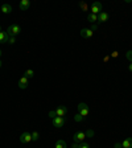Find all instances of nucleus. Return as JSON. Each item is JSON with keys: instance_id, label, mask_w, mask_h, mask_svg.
Wrapping results in <instances>:
<instances>
[{"instance_id": "nucleus-1", "label": "nucleus", "mask_w": 132, "mask_h": 148, "mask_svg": "<svg viewBox=\"0 0 132 148\" xmlns=\"http://www.w3.org/2000/svg\"><path fill=\"white\" fill-rule=\"evenodd\" d=\"M7 33H8L9 37H16L20 32H21V28H20V25L17 24H12V25H9L8 28H7Z\"/></svg>"}, {"instance_id": "nucleus-2", "label": "nucleus", "mask_w": 132, "mask_h": 148, "mask_svg": "<svg viewBox=\"0 0 132 148\" xmlns=\"http://www.w3.org/2000/svg\"><path fill=\"white\" fill-rule=\"evenodd\" d=\"M52 123L55 128H61L66 124V119H65V116H55L54 119H52Z\"/></svg>"}, {"instance_id": "nucleus-3", "label": "nucleus", "mask_w": 132, "mask_h": 148, "mask_svg": "<svg viewBox=\"0 0 132 148\" xmlns=\"http://www.w3.org/2000/svg\"><path fill=\"white\" fill-rule=\"evenodd\" d=\"M77 108H78V112H79V114L82 115L83 118H86L87 115H89V112H90L89 106H87L86 103H83V102H81L79 105L77 106Z\"/></svg>"}, {"instance_id": "nucleus-4", "label": "nucleus", "mask_w": 132, "mask_h": 148, "mask_svg": "<svg viewBox=\"0 0 132 148\" xmlns=\"http://www.w3.org/2000/svg\"><path fill=\"white\" fill-rule=\"evenodd\" d=\"M101 12H102V3L94 1V3L91 4V7H90V13H92V15H99Z\"/></svg>"}, {"instance_id": "nucleus-5", "label": "nucleus", "mask_w": 132, "mask_h": 148, "mask_svg": "<svg viewBox=\"0 0 132 148\" xmlns=\"http://www.w3.org/2000/svg\"><path fill=\"white\" fill-rule=\"evenodd\" d=\"M20 142L23 143V144H27V143H31L32 142V134L28 132V131H25V132H23L21 135H20Z\"/></svg>"}, {"instance_id": "nucleus-6", "label": "nucleus", "mask_w": 132, "mask_h": 148, "mask_svg": "<svg viewBox=\"0 0 132 148\" xmlns=\"http://www.w3.org/2000/svg\"><path fill=\"white\" fill-rule=\"evenodd\" d=\"M86 138H87V135H86V132H83V131H81V132H77V134H74V136H73L74 143H82Z\"/></svg>"}, {"instance_id": "nucleus-7", "label": "nucleus", "mask_w": 132, "mask_h": 148, "mask_svg": "<svg viewBox=\"0 0 132 148\" xmlns=\"http://www.w3.org/2000/svg\"><path fill=\"white\" fill-rule=\"evenodd\" d=\"M81 36L83 37V38H91L92 36H94V31H91L90 28H83V29H81Z\"/></svg>"}, {"instance_id": "nucleus-8", "label": "nucleus", "mask_w": 132, "mask_h": 148, "mask_svg": "<svg viewBox=\"0 0 132 148\" xmlns=\"http://www.w3.org/2000/svg\"><path fill=\"white\" fill-rule=\"evenodd\" d=\"M17 85H18V87H20L21 90L27 89L28 85H29V78H27V77H24V75H23V77L18 79V83H17Z\"/></svg>"}, {"instance_id": "nucleus-9", "label": "nucleus", "mask_w": 132, "mask_h": 148, "mask_svg": "<svg viewBox=\"0 0 132 148\" xmlns=\"http://www.w3.org/2000/svg\"><path fill=\"white\" fill-rule=\"evenodd\" d=\"M54 112L57 116H65V115L68 114V108H66V106H58L54 110Z\"/></svg>"}, {"instance_id": "nucleus-10", "label": "nucleus", "mask_w": 132, "mask_h": 148, "mask_svg": "<svg viewBox=\"0 0 132 148\" xmlns=\"http://www.w3.org/2000/svg\"><path fill=\"white\" fill-rule=\"evenodd\" d=\"M29 7H31V1H29V0H21V1L18 3V8H20V11H28Z\"/></svg>"}, {"instance_id": "nucleus-11", "label": "nucleus", "mask_w": 132, "mask_h": 148, "mask_svg": "<svg viewBox=\"0 0 132 148\" xmlns=\"http://www.w3.org/2000/svg\"><path fill=\"white\" fill-rule=\"evenodd\" d=\"M108 18H110V15H108L107 12H103V11H102L98 15V23H106V21H108Z\"/></svg>"}, {"instance_id": "nucleus-12", "label": "nucleus", "mask_w": 132, "mask_h": 148, "mask_svg": "<svg viewBox=\"0 0 132 148\" xmlns=\"http://www.w3.org/2000/svg\"><path fill=\"white\" fill-rule=\"evenodd\" d=\"M0 9H1V12L3 13H5V15H9V13H12V11H13V8H12V5L11 4H3V5L0 7Z\"/></svg>"}, {"instance_id": "nucleus-13", "label": "nucleus", "mask_w": 132, "mask_h": 148, "mask_svg": "<svg viewBox=\"0 0 132 148\" xmlns=\"http://www.w3.org/2000/svg\"><path fill=\"white\" fill-rule=\"evenodd\" d=\"M8 40H9V36L7 32H0V44H8Z\"/></svg>"}, {"instance_id": "nucleus-14", "label": "nucleus", "mask_w": 132, "mask_h": 148, "mask_svg": "<svg viewBox=\"0 0 132 148\" xmlns=\"http://www.w3.org/2000/svg\"><path fill=\"white\" fill-rule=\"evenodd\" d=\"M120 144H122V148H132V138L124 139Z\"/></svg>"}, {"instance_id": "nucleus-15", "label": "nucleus", "mask_w": 132, "mask_h": 148, "mask_svg": "<svg viewBox=\"0 0 132 148\" xmlns=\"http://www.w3.org/2000/svg\"><path fill=\"white\" fill-rule=\"evenodd\" d=\"M55 148H68V144H66V142H65V140L58 139V140L55 142Z\"/></svg>"}, {"instance_id": "nucleus-16", "label": "nucleus", "mask_w": 132, "mask_h": 148, "mask_svg": "<svg viewBox=\"0 0 132 148\" xmlns=\"http://www.w3.org/2000/svg\"><path fill=\"white\" fill-rule=\"evenodd\" d=\"M87 20H89L91 24H95V23H98V15H92V13H89V15H87Z\"/></svg>"}, {"instance_id": "nucleus-17", "label": "nucleus", "mask_w": 132, "mask_h": 148, "mask_svg": "<svg viewBox=\"0 0 132 148\" xmlns=\"http://www.w3.org/2000/svg\"><path fill=\"white\" fill-rule=\"evenodd\" d=\"M79 8L82 9L83 12H87V11H90V7H89V4H87V3H85V1H81V3H79Z\"/></svg>"}, {"instance_id": "nucleus-18", "label": "nucleus", "mask_w": 132, "mask_h": 148, "mask_svg": "<svg viewBox=\"0 0 132 148\" xmlns=\"http://www.w3.org/2000/svg\"><path fill=\"white\" fill-rule=\"evenodd\" d=\"M24 77H27V78L34 77V70H32V69H28V70L24 73Z\"/></svg>"}, {"instance_id": "nucleus-19", "label": "nucleus", "mask_w": 132, "mask_h": 148, "mask_svg": "<svg viewBox=\"0 0 132 148\" xmlns=\"http://www.w3.org/2000/svg\"><path fill=\"white\" fill-rule=\"evenodd\" d=\"M83 119H85V118H83L82 115L79 114V112H77V114L74 115V120H75V122H77V123H79V122H82Z\"/></svg>"}, {"instance_id": "nucleus-20", "label": "nucleus", "mask_w": 132, "mask_h": 148, "mask_svg": "<svg viewBox=\"0 0 132 148\" xmlns=\"http://www.w3.org/2000/svg\"><path fill=\"white\" fill-rule=\"evenodd\" d=\"M38 139H40V134L37 132V131H33V132H32V140H34V142H37Z\"/></svg>"}, {"instance_id": "nucleus-21", "label": "nucleus", "mask_w": 132, "mask_h": 148, "mask_svg": "<svg viewBox=\"0 0 132 148\" xmlns=\"http://www.w3.org/2000/svg\"><path fill=\"white\" fill-rule=\"evenodd\" d=\"M126 58L128 60L129 62H131V58H132V50H128V52L126 53Z\"/></svg>"}, {"instance_id": "nucleus-22", "label": "nucleus", "mask_w": 132, "mask_h": 148, "mask_svg": "<svg viewBox=\"0 0 132 148\" xmlns=\"http://www.w3.org/2000/svg\"><path fill=\"white\" fill-rule=\"evenodd\" d=\"M16 42V37H9L8 40V44H11V45H13V44Z\"/></svg>"}, {"instance_id": "nucleus-23", "label": "nucleus", "mask_w": 132, "mask_h": 148, "mask_svg": "<svg viewBox=\"0 0 132 148\" xmlns=\"http://www.w3.org/2000/svg\"><path fill=\"white\" fill-rule=\"evenodd\" d=\"M81 148H90L89 143H86V142H82V143H81Z\"/></svg>"}, {"instance_id": "nucleus-24", "label": "nucleus", "mask_w": 132, "mask_h": 148, "mask_svg": "<svg viewBox=\"0 0 132 148\" xmlns=\"http://www.w3.org/2000/svg\"><path fill=\"white\" fill-rule=\"evenodd\" d=\"M86 135H87V138H90V136H94V131H91V130H87V131H86Z\"/></svg>"}, {"instance_id": "nucleus-25", "label": "nucleus", "mask_w": 132, "mask_h": 148, "mask_svg": "<svg viewBox=\"0 0 132 148\" xmlns=\"http://www.w3.org/2000/svg\"><path fill=\"white\" fill-rule=\"evenodd\" d=\"M49 116L52 118V119H54V118L57 116V115H55V112H54V111H49Z\"/></svg>"}, {"instance_id": "nucleus-26", "label": "nucleus", "mask_w": 132, "mask_h": 148, "mask_svg": "<svg viewBox=\"0 0 132 148\" xmlns=\"http://www.w3.org/2000/svg\"><path fill=\"white\" fill-rule=\"evenodd\" d=\"M71 148H81V143H73Z\"/></svg>"}, {"instance_id": "nucleus-27", "label": "nucleus", "mask_w": 132, "mask_h": 148, "mask_svg": "<svg viewBox=\"0 0 132 148\" xmlns=\"http://www.w3.org/2000/svg\"><path fill=\"white\" fill-rule=\"evenodd\" d=\"M90 29H91V31H96V29H98V24H94Z\"/></svg>"}, {"instance_id": "nucleus-28", "label": "nucleus", "mask_w": 132, "mask_h": 148, "mask_svg": "<svg viewBox=\"0 0 132 148\" xmlns=\"http://www.w3.org/2000/svg\"><path fill=\"white\" fill-rule=\"evenodd\" d=\"M118 54H119V53H118V52H112V53H111V57H114V58H116V57H118Z\"/></svg>"}, {"instance_id": "nucleus-29", "label": "nucleus", "mask_w": 132, "mask_h": 148, "mask_svg": "<svg viewBox=\"0 0 132 148\" xmlns=\"http://www.w3.org/2000/svg\"><path fill=\"white\" fill-rule=\"evenodd\" d=\"M114 147H115V148H122V144H120V143H116Z\"/></svg>"}, {"instance_id": "nucleus-30", "label": "nucleus", "mask_w": 132, "mask_h": 148, "mask_svg": "<svg viewBox=\"0 0 132 148\" xmlns=\"http://www.w3.org/2000/svg\"><path fill=\"white\" fill-rule=\"evenodd\" d=\"M128 70H129V71H132V62L128 65Z\"/></svg>"}, {"instance_id": "nucleus-31", "label": "nucleus", "mask_w": 132, "mask_h": 148, "mask_svg": "<svg viewBox=\"0 0 132 148\" xmlns=\"http://www.w3.org/2000/svg\"><path fill=\"white\" fill-rule=\"evenodd\" d=\"M1 65H3V61H1V58H0V68H1Z\"/></svg>"}, {"instance_id": "nucleus-32", "label": "nucleus", "mask_w": 132, "mask_h": 148, "mask_svg": "<svg viewBox=\"0 0 132 148\" xmlns=\"http://www.w3.org/2000/svg\"><path fill=\"white\" fill-rule=\"evenodd\" d=\"M1 54H3V52H1V49H0V58H1Z\"/></svg>"}, {"instance_id": "nucleus-33", "label": "nucleus", "mask_w": 132, "mask_h": 148, "mask_svg": "<svg viewBox=\"0 0 132 148\" xmlns=\"http://www.w3.org/2000/svg\"><path fill=\"white\" fill-rule=\"evenodd\" d=\"M1 31H3V29H1V28H0V32H1Z\"/></svg>"}, {"instance_id": "nucleus-34", "label": "nucleus", "mask_w": 132, "mask_h": 148, "mask_svg": "<svg viewBox=\"0 0 132 148\" xmlns=\"http://www.w3.org/2000/svg\"><path fill=\"white\" fill-rule=\"evenodd\" d=\"M131 62H132V58H131Z\"/></svg>"}]
</instances>
